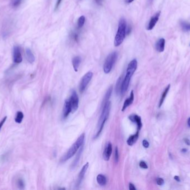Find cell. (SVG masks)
<instances>
[{
    "instance_id": "cell-1",
    "label": "cell",
    "mask_w": 190,
    "mask_h": 190,
    "mask_svg": "<svg viewBox=\"0 0 190 190\" xmlns=\"http://www.w3.org/2000/svg\"><path fill=\"white\" fill-rule=\"evenodd\" d=\"M111 107V104L110 101L106 102V103L103 104H102L101 114L98 122L97 132L94 137V139H97L98 137H100L101 132L104 128L106 120L108 118V115L110 112Z\"/></svg>"
},
{
    "instance_id": "cell-2",
    "label": "cell",
    "mask_w": 190,
    "mask_h": 190,
    "mask_svg": "<svg viewBox=\"0 0 190 190\" xmlns=\"http://www.w3.org/2000/svg\"><path fill=\"white\" fill-rule=\"evenodd\" d=\"M137 67V62L136 59H133L128 64L127 70H126V74L124 76V78L122 80V87H121V94H124L127 90L131 79L133 74L135 73V71L136 70Z\"/></svg>"
},
{
    "instance_id": "cell-3",
    "label": "cell",
    "mask_w": 190,
    "mask_h": 190,
    "mask_svg": "<svg viewBox=\"0 0 190 190\" xmlns=\"http://www.w3.org/2000/svg\"><path fill=\"white\" fill-rule=\"evenodd\" d=\"M85 134L82 133L77 141L74 143V144L71 146V148L68 150L65 155H63L60 159V162L63 163L65 162L67 160L70 159L74 155L77 153V152L80 149V147L84 145V143Z\"/></svg>"
},
{
    "instance_id": "cell-4",
    "label": "cell",
    "mask_w": 190,
    "mask_h": 190,
    "mask_svg": "<svg viewBox=\"0 0 190 190\" xmlns=\"http://www.w3.org/2000/svg\"><path fill=\"white\" fill-rule=\"evenodd\" d=\"M126 28L127 24L126 20L124 18H121L119 23L118 30L116 33V35L115 36L114 40V45L115 46H119V45L123 43L126 34Z\"/></svg>"
},
{
    "instance_id": "cell-5",
    "label": "cell",
    "mask_w": 190,
    "mask_h": 190,
    "mask_svg": "<svg viewBox=\"0 0 190 190\" xmlns=\"http://www.w3.org/2000/svg\"><path fill=\"white\" fill-rule=\"evenodd\" d=\"M117 59V53L114 51L110 54L106 58L103 64V69L105 73L108 74L110 72Z\"/></svg>"
},
{
    "instance_id": "cell-6",
    "label": "cell",
    "mask_w": 190,
    "mask_h": 190,
    "mask_svg": "<svg viewBox=\"0 0 190 190\" xmlns=\"http://www.w3.org/2000/svg\"><path fill=\"white\" fill-rule=\"evenodd\" d=\"M93 76V73L91 71H89L82 77L81 80L80 84V92L81 93H83L87 88L90 81Z\"/></svg>"
},
{
    "instance_id": "cell-7",
    "label": "cell",
    "mask_w": 190,
    "mask_h": 190,
    "mask_svg": "<svg viewBox=\"0 0 190 190\" xmlns=\"http://www.w3.org/2000/svg\"><path fill=\"white\" fill-rule=\"evenodd\" d=\"M70 99L71 101V106H72L71 113H74L79 108V98L75 90H72Z\"/></svg>"
},
{
    "instance_id": "cell-8",
    "label": "cell",
    "mask_w": 190,
    "mask_h": 190,
    "mask_svg": "<svg viewBox=\"0 0 190 190\" xmlns=\"http://www.w3.org/2000/svg\"><path fill=\"white\" fill-rule=\"evenodd\" d=\"M13 60L15 64H20L22 62L21 50L19 46L16 45L13 47Z\"/></svg>"
},
{
    "instance_id": "cell-9",
    "label": "cell",
    "mask_w": 190,
    "mask_h": 190,
    "mask_svg": "<svg viewBox=\"0 0 190 190\" xmlns=\"http://www.w3.org/2000/svg\"><path fill=\"white\" fill-rule=\"evenodd\" d=\"M89 164L87 162L84 164V166H83V167L81 169V170L80 171L79 176L77 178V181H76V187H79L81 185V183H82V180L84 178V175L86 174V172L87 170V169L89 168Z\"/></svg>"
},
{
    "instance_id": "cell-10",
    "label": "cell",
    "mask_w": 190,
    "mask_h": 190,
    "mask_svg": "<svg viewBox=\"0 0 190 190\" xmlns=\"http://www.w3.org/2000/svg\"><path fill=\"white\" fill-rule=\"evenodd\" d=\"M72 112V106H71L70 99H67L65 101L64 106L63 108V117L64 118H66L69 115L70 113Z\"/></svg>"
},
{
    "instance_id": "cell-11",
    "label": "cell",
    "mask_w": 190,
    "mask_h": 190,
    "mask_svg": "<svg viewBox=\"0 0 190 190\" xmlns=\"http://www.w3.org/2000/svg\"><path fill=\"white\" fill-rule=\"evenodd\" d=\"M112 152V145L110 142L108 143L103 153V158L106 161H109Z\"/></svg>"
},
{
    "instance_id": "cell-12",
    "label": "cell",
    "mask_w": 190,
    "mask_h": 190,
    "mask_svg": "<svg viewBox=\"0 0 190 190\" xmlns=\"http://www.w3.org/2000/svg\"><path fill=\"white\" fill-rule=\"evenodd\" d=\"M159 16H160V12L156 13L154 16L151 18L150 20L148 23V25L147 26V30H151L154 29L155 27L156 23L159 21Z\"/></svg>"
},
{
    "instance_id": "cell-13",
    "label": "cell",
    "mask_w": 190,
    "mask_h": 190,
    "mask_svg": "<svg viewBox=\"0 0 190 190\" xmlns=\"http://www.w3.org/2000/svg\"><path fill=\"white\" fill-rule=\"evenodd\" d=\"M129 120H130L133 123H136L137 124V131H140L142 127V124L141 118L140 116L136 114H132L128 117Z\"/></svg>"
},
{
    "instance_id": "cell-14",
    "label": "cell",
    "mask_w": 190,
    "mask_h": 190,
    "mask_svg": "<svg viewBox=\"0 0 190 190\" xmlns=\"http://www.w3.org/2000/svg\"><path fill=\"white\" fill-rule=\"evenodd\" d=\"M133 101H134V93H133V91L132 90L130 94V97L127 98V99H126L124 102V106H122V108L121 110L122 112H124L128 108V106H131L132 104Z\"/></svg>"
},
{
    "instance_id": "cell-15",
    "label": "cell",
    "mask_w": 190,
    "mask_h": 190,
    "mask_svg": "<svg viewBox=\"0 0 190 190\" xmlns=\"http://www.w3.org/2000/svg\"><path fill=\"white\" fill-rule=\"evenodd\" d=\"M139 137V131H137V132L135 134L130 136L127 141V143L128 146H132L136 142Z\"/></svg>"
},
{
    "instance_id": "cell-16",
    "label": "cell",
    "mask_w": 190,
    "mask_h": 190,
    "mask_svg": "<svg viewBox=\"0 0 190 190\" xmlns=\"http://www.w3.org/2000/svg\"><path fill=\"white\" fill-rule=\"evenodd\" d=\"M165 40L163 38H161L157 41L156 44V49L159 53L163 52L165 50Z\"/></svg>"
},
{
    "instance_id": "cell-17",
    "label": "cell",
    "mask_w": 190,
    "mask_h": 190,
    "mask_svg": "<svg viewBox=\"0 0 190 190\" xmlns=\"http://www.w3.org/2000/svg\"><path fill=\"white\" fill-rule=\"evenodd\" d=\"M81 60H82L81 58L79 56H77L72 59V65H73V67L76 72H77L79 70V68L80 67Z\"/></svg>"
},
{
    "instance_id": "cell-18",
    "label": "cell",
    "mask_w": 190,
    "mask_h": 190,
    "mask_svg": "<svg viewBox=\"0 0 190 190\" xmlns=\"http://www.w3.org/2000/svg\"><path fill=\"white\" fill-rule=\"evenodd\" d=\"M26 56L27 60L30 63H33L35 60V58L32 53L31 49L29 48L26 49Z\"/></svg>"
},
{
    "instance_id": "cell-19",
    "label": "cell",
    "mask_w": 190,
    "mask_h": 190,
    "mask_svg": "<svg viewBox=\"0 0 190 190\" xmlns=\"http://www.w3.org/2000/svg\"><path fill=\"white\" fill-rule=\"evenodd\" d=\"M96 180H97V183L100 186H105L107 183L106 177L103 175H102V174L98 175L97 176Z\"/></svg>"
},
{
    "instance_id": "cell-20",
    "label": "cell",
    "mask_w": 190,
    "mask_h": 190,
    "mask_svg": "<svg viewBox=\"0 0 190 190\" xmlns=\"http://www.w3.org/2000/svg\"><path fill=\"white\" fill-rule=\"evenodd\" d=\"M112 90H113V87H112V86H111L108 89V90L106 92L102 104H103L106 103V102L109 101V99H110L112 93Z\"/></svg>"
},
{
    "instance_id": "cell-21",
    "label": "cell",
    "mask_w": 190,
    "mask_h": 190,
    "mask_svg": "<svg viewBox=\"0 0 190 190\" xmlns=\"http://www.w3.org/2000/svg\"><path fill=\"white\" fill-rule=\"evenodd\" d=\"M122 77H120L117 81V84L116 86V93L117 95H119L121 94V87H122Z\"/></svg>"
},
{
    "instance_id": "cell-22",
    "label": "cell",
    "mask_w": 190,
    "mask_h": 190,
    "mask_svg": "<svg viewBox=\"0 0 190 190\" xmlns=\"http://www.w3.org/2000/svg\"><path fill=\"white\" fill-rule=\"evenodd\" d=\"M23 117H24L23 113L21 111H18L16 113V117L15 119V122L18 123V124H20L22 122Z\"/></svg>"
},
{
    "instance_id": "cell-23",
    "label": "cell",
    "mask_w": 190,
    "mask_h": 190,
    "mask_svg": "<svg viewBox=\"0 0 190 190\" xmlns=\"http://www.w3.org/2000/svg\"><path fill=\"white\" fill-rule=\"evenodd\" d=\"M84 146V145L80 147L79 152L78 154L77 155V156H76V157L75 159L74 160V163L72 164V167H73V168H74V167H75L78 164V162H79V159H80V157H81V155L82 154V150H83V147H84V146Z\"/></svg>"
},
{
    "instance_id": "cell-24",
    "label": "cell",
    "mask_w": 190,
    "mask_h": 190,
    "mask_svg": "<svg viewBox=\"0 0 190 190\" xmlns=\"http://www.w3.org/2000/svg\"><path fill=\"white\" fill-rule=\"evenodd\" d=\"M170 88V85H168V86L167 87V88L165 90L164 93L162 94L161 99V100H160V101H159V107H161V106L162 105V104H163V103H164V100H165V98L166 97V95H167V93H168V91H169Z\"/></svg>"
},
{
    "instance_id": "cell-25",
    "label": "cell",
    "mask_w": 190,
    "mask_h": 190,
    "mask_svg": "<svg viewBox=\"0 0 190 190\" xmlns=\"http://www.w3.org/2000/svg\"><path fill=\"white\" fill-rule=\"evenodd\" d=\"M16 184L18 188L20 190H23L25 189V184L24 180L22 179V178H18L16 181Z\"/></svg>"
},
{
    "instance_id": "cell-26",
    "label": "cell",
    "mask_w": 190,
    "mask_h": 190,
    "mask_svg": "<svg viewBox=\"0 0 190 190\" xmlns=\"http://www.w3.org/2000/svg\"><path fill=\"white\" fill-rule=\"evenodd\" d=\"M182 30L184 31H190V23L185 21H181L180 23Z\"/></svg>"
},
{
    "instance_id": "cell-27",
    "label": "cell",
    "mask_w": 190,
    "mask_h": 190,
    "mask_svg": "<svg viewBox=\"0 0 190 190\" xmlns=\"http://www.w3.org/2000/svg\"><path fill=\"white\" fill-rule=\"evenodd\" d=\"M84 22H85V17L84 16H80L78 21H77V26L79 28H81L84 26Z\"/></svg>"
},
{
    "instance_id": "cell-28",
    "label": "cell",
    "mask_w": 190,
    "mask_h": 190,
    "mask_svg": "<svg viewBox=\"0 0 190 190\" xmlns=\"http://www.w3.org/2000/svg\"><path fill=\"white\" fill-rule=\"evenodd\" d=\"M23 0H12L11 4L13 7H17L21 4Z\"/></svg>"
},
{
    "instance_id": "cell-29",
    "label": "cell",
    "mask_w": 190,
    "mask_h": 190,
    "mask_svg": "<svg viewBox=\"0 0 190 190\" xmlns=\"http://www.w3.org/2000/svg\"><path fill=\"white\" fill-rule=\"evenodd\" d=\"M119 150H118V147H116L115 148V160L116 163H117L119 161Z\"/></svg>"
},
{
    "instance_id": "cell-30",
    "label": "cell",
    "mask_w": 190,
    "mask_h": 190,
    "mask_svg": "<svg viewBox=\"0 0 190 190\" xmlns=\"http://www.w3.org/2000/svg\"><path fill=\"white\" fill-rule=\"evenodd\" d=\"M140 167L142 168H143V169H147L148 168V166L147 165V164H146L145 162L144 161H141L140 162Z\"/></svg>"
},
{
    "instance_id": "cell-31",
    "label": "cell",
    "mask_w": 190,
    "mask_h": 190,
    "mask_svg": "<svg viewBox=\"0 0 190 190\" xmlns=\"http://www.w3.org/2000/svg\"><path fill=\"white\" fill-rule=\"evenodd\" d=\"M7 116H5L4 118L1 120V121L0 122V132H1V128L2 127V126L4 125V124L5 122L7 120Z\"/></svg>"
},
{
    "instance_id": "cell-32",
    "label": "cell",
    "mask_w": 190,
    "mask_h": 190,
    "mask_svg": "<svg viewBox=\"0 0 190 190\" xmlns=\"http://www.w3.org/2000/svg\"><path fill=\"white\" fill-rule=\"evenodd\" d=\"M71 37L72 38V39L75 40L76 41H77L79 40V35L77 34H76L75 32H74L72 34Z\"/></svg>"
},
{
    "instance_id": "cell-33",
    "label": "cell",
    "mask_w": 190,
    "mask_h": 190,
    "mask_svg": "<svg viewBox=\"0 0 190 190\" xmlns=\"http://www.w3.org/2000/svg\"><path fill=\"white\" fill-rule=\"evenodd\" d=\"M157 183L158 185H159V186H161L162 185H164V180L161 178H159L157 180Z\"/></svg>"
},
{
    "instance_id": "cell-34",
    "label": "cell",
    "mask_w": 190,
    "mask_h": 190,
    "mask_svg": "<svg viewBox=\"0 0 190 190\" xmlns=\"http://www.w3.org/2000/svg\"><path fill=\"white\" fill-rule=\"evenodd\" d=\"M142 145H143V147H145L146 148L149 147V142L146 141V140H143V142H142Z\"/></svg>"
},
{
    "instance_id": "cell-35",
    "label": "cell",
    "mask_w": 190,
    "mask_h": 190,
    "mask_svg": "<svg viewBox=\"0 0 190 190\" xmlns=\"http://www.w3.org/2000/svg\"><path fill=\"white\" fill-rule=\"evenodd\" d=\"M129 189L130 190H136V187L132 183H130L129 184Z\"/></svg>"
},
{
    "instance_id": "cell-36",
    "label": "cell",
    "mask_w": 190,
    "mask_h": 190,
    "mask_svg": "<svg viewBox=\"0 0 190 190\" xmlns=\"http://www.w3.org/2000/svg\"><path fill=\"white\" fill-rule=\"evenodd\" d=\"M61 1H62V0H58L57 3H56V6H55V10H58V8L59 7L61 3Z\"/></svg>"
},
{
    "instance_id": "cell-37",
    "label": "cell",
    "mask_w": 190,
    "mask_h": 190,
    "mask_svg": "<svg viewBox=\"0 0 190 190\" xmlns=\"http://www.w3.org/2000/svg\"><path fill=\"white\" fill-rule=\"evenodd\" d=\"M133 1H134V0H125V2H126V4H129L131 3V2H132Z\"/></svg>"
},
{
    "instance_id": "cell-38",
    "label": "cell",
    "mask_w": 190,
    "mask_h": 190,
    "mask_svg": "<svg viewBox=\"0 0 190 190\" xmlns=\"http://www.w3.org/2000/svg\"><path fill=\"white\" fill-rule=\"evenodd\" d=\"M174 178H175V180H176L177 181H180V178H179V177H178V176H175V177H174Z\"/></svg>"
},
{
    "instance_id": "cell-39",
    "label": "cell",
    "mask_w": 190,
    "mask_h": 190,
    "mask_svg": "<svg viewBox=\"0 0 190 190\" xmlns=\"http://www.w3.org/2000/svg\"><path fill=\"white\" fill-rule=\"evenodd\" d=\"M185 143H186V144H187V145H189V146L190 145V141H189L188 139H185Z\"/></svg>"
},
{
    "instance_id": "cell-40",
    "label": "cell",
    "mask_w": 190,
    "mask_h": 190,
    "mask_svg": "<svg viewBox=\"0 0 190 190\" xmlns=\"http://www.w3.org/2000/svg\"><path fill=\"white\" fill-rule=\"evenodd\" d=\"M96 2H97L98 4H101V2L102 1V0H95Z\"/></svg>"
},
{
    "instance_id": "cell-41",
    "label": "cell",
    "mask_w": 190,
    "mask_h": 190,
    "mask_svg": "<svg viewBox=\"0 0 190 190\" xmlns=\"http://www.w3.org/2000/svg\"><path fill=\"white\" fill-rule=\"evenodd\" d=\"M188 125L190 127V118H189V119L188 120Z\"/></svg>"
},
{
    "instance_id": "cell-42",
    "label": "cell",
    "mask_w": 190,
    "mask_h": 190,
    "mask_svg": "<svg viewBox=\"0 0 190 190\" xmlns=\"http://www.w3.org/2000/svg\"><path fill=\"white\" fill-rule=\"evenodd\" d=\"M182 152H185L187 151V150H186V149H183V150H182Z\"/></svg>"
}]
</instances>
